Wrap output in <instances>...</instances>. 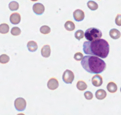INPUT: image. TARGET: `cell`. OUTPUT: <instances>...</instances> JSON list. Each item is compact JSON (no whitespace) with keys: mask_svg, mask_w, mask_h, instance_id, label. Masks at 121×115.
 Instances as JSON below:
<instances>
[{"mask_svg":"<svg viewBox=\"0 0 121 115\" xmlns=\"http://www.w3.org/2000/svg\"><path fill=\"white\" fill-rule=\"evenodd\" d=\"M102 36V33L99 28L91 27L87 28L85 33V37L88 41H93L99 40Z\"/></svg>","mask_w":121,"mask_h":115,"instance_id":"obj_3","label":"cell"},{"mask_svg":"<svg viewBox=\"0 0 121 115\" xmlns=\"http://www.w3.org/2000/svg\"><path fill=\"white\" fill-rule=\"evenodd\" d=\"M84 96L87 100H92L93 97V95L91 91H86L84 93Z\"/></svg>","mask_w":121,"mask_h":115,"instance_id":"obj_26","label":"cell"},{"mask_svg":"<svg viewBox=\"0 0 121 115\" xmlns=\"http://www.w3.org/2000/svg\"><path fill=\"white\" fill-rule=\"evenodd\" d=\"M77 88L80 91H84L86 89H87V85L85 81L82 80H79L78 81V82L76 84Z\"/></svg>","mask_w":121,"mask_h":115,"instance_id":"obj_17","label":"cell"},{"mask_svg":"<svg viewBox=\"0 0 121 115\" xmlns=\"http://www.w3.org/2000/svg\"><path fill=\"white\" fill-rule=\"evenodd\" d=\"M120 90H121V89H120Z\"/></svg>","mask_w":121,"mask_h":115,"instance_id":"obj_29","label":"cell"},{"mask_svg":"<svg viewBox=\"0 0 121 115\" xmlns=\"http://www.w3.org/2000/svg\"><path fill=\"white\" fill-rule=\"evenodd\" d=\"M17 115H25L24 113H19V114H18Z\"/></svg>","mask_w":121,"mask_h":115,"instance_id":"obj_28","label":"cell"},{"mask_svg":"<svg viewBox=\"0 0 121 115\" xmlns=\"http://www.w3.org/2000/svg\"><path fill=\"white\" fill-rule=\"evenodd\" d=\"M41 53L44 58H48L51 54V49L50 45H45L43 46L41 50Z\"/></svg>","mask_w":121,"mask_h":115,"instance_id":"obj_11","label":"cell"},{"mask_svg":"<svg viewBox=\"0 0 121 115\" xmlns=\"http://www.w3.org/2000/svg\"><path fill=\"white\" fill-rule=\"evenodd\" d=\"M92 83L95 87H100L103 84V78L99 74H96L92 77Z\"/></svg>","mask_w":121,"mask_h":115,"instance_id":"obj_9","label":"cell"},{"mask_svg":"<svg viewBox=\"0 0 121 115\" xmlns=\"http://www.w3.org/2000/svg\"><path fill=\"white\" fill-rule=\"evenodd\" d=\"M107 90H108L109 92H111V93H114V92H117V90H118V87L117 85L114 83V82L111 81L108 84Z\"/></svg>","mask_w":121,"mask_h":115,"instance_id":"obj_15","label":"cell"},{"mask_svg":"<svg viewBox=\"0 0 121 115\" xmlns=\"http://www.w3.org/2000/svg\"><path fill=\"white\" fill-rule=\"evenodd\" d=\"M9 57L6 54H2L0 56V63L2 64H5L9 61Z\"/></svg>","mask_w":121,"mask_h":115,"instance_id":"obj_23","label":"cell"},{"mask_svg":"<svg viewBox=\"0 0 121 115\" xmlns=\"http://www.w3.org/2000/svg\"><path fill=\"white\" fill-rule=\"evenodd\" d=\"M81 65L85 71L91 74H99L105 70L106 64L101 58L95 56H85L81 61Z\"/></svg>","mask_w":121,"mask_h":115,"instance_id":"obj_2","label":"cell"},{"mask_svg":"<svg viewBox=\"0 0 121 115\" xmlns=\"http://www.w3.org/2000/svg\"><path fill=\"white\" fill-rule=\"evenodd\" d=\"M33 10L37 15H41L45 11V7L41 3H35L33 6Z\"/></svg>","mask_w":121,"mask_h":115,"instance_id":"obj_6","label":"cell"},{"mask_svg":"<svg viewBox=\"0 0 121 115\" xmlns=\"http://www.w3.org/2000/svg\"><path fill=\"white\" fill-rule=\"evenodd\" d=\"M26 106H27V102L26 100L22 97L17 98L14 101V107L18 111H24L26 109Z\"/></svg>","mask_w":121,"mask_h":115,"instance_id":"obj_4","label":"cell"},{"mask_svg":"<svg viewBox=\"0 0 121 115\" xmlns=\"http://www.w3.org/2000/svg\"><path fill=\"white\" fill-rule=\"evenodd\" d=\"M115 23L117 26H121V14H119L115 18Z\"/></svg>","mask_w":121,"mask_h":115,"instance_id":"obj_27","label":"cell"},{"mask_svg":"<svg viewBox=\"0 0 121 115\" xmlns=\"http://www.w3.org/2000/svg\"><path fill=\"white\" fill-rule=\"evenodd\" d=\"M73 17H74V20L78 22L83 21L85 18V13L82 9H76L73 12Z\"/></svg>","mask_w":121,"mask_h":115,"instance_id":"obj_7","label":"cell"},{"mask_svg":"<svg viewBox=\"0 0 121 115\" xmlns=\"http://www.w3.org/2000/svg\"><path fill=\"white\" fill-rule=\"evenodd\" d=\"M9 8L11 11H17L19 8V4L16 1H11L9 4Z\"/></svg>","mask_w":121,"mask_h":115,"instance_id":"obj_20","label":"cell"},{"mask_svg":"<svg viewBox=\"0 0 121 115\" xmlns=\"http://www.w3.org/2000/svg\"><path fill=\"white\" fill-rule=\"evenodd\" d=\"M9 20L13 24H18L21 21V15L18 13H13L9 17Z\"/></svg>","mask_w":121,"mask_h":115,"instance_id":"obj_10","label":"cell"},{"mask_svg":"<svg viewBox=\"0 0 121 115\" xmlns=\"http://www.w3.org/2000/svg\"><path fill=\"white\" fill-rule=\"evenodd\" d=\"M40 32L43 34H49L51 32V28L49 26L45 25V26H43L40 27Z\"/></svg>","mask_w":121,"mask_h":115,"instance_id":"obj_22","label":"cell"},{"mask_svg":"<svg viewBox=\"0 0 121 115\" xmlns=\"http://www.w3.org/2000/svg\"><path fill=\"white\" fill-rule=\"evenodd\" d=\"M109 36L112 39L117 40L120 38L121 36V32L117 28H112L109 32Z\"/></svg>","mask_w":121,"mask_h":115,"instance_id":"obj_12","label":"cell"},{"mask_svg":"<svg viewBox=\"0 0 121 115\" xmlns=\"http://www.w3.org/2000/svg\"><path fill=\"white\" fill-rule=\"evenodd\" d=\"M87 5L92 11H95L98 8V4L93 1H89L87 3Z\"/></svg>","mask_w":121,"mask_h":115,"instance_id":"obj_19","label":"cell"},{"mask_svg":"<svg viewBox=\"0 0 121 115\" xmlns=\"http://www.w3.org/2000/svg\"><path fill=\"white\" fill-rule=\"evenodd\" d=\"M62 78L66 84H72L74 79V74L70 70L66 69L63 74Z\"/></svg>","mask_w":121,"mask_h":115,"instance_id":"obj_5","label":"cell"},{"mask_svg":"<svg viewBox=\"0 0 121 115\" xmlns=\"http://www.w3.org/2000/svg\"><path fill=\"white\" fill-rule=\"evenodd\" d=\"M9 27L7 23H2L0 24V33L1 34H7L8 33Z\"/></svg>","mask_w":121,"mask_h":115,"instance_id":"obj_18","label":"cell"},{"mask_svg":"<svg viewBox=\"0 0 121 115\" xmlns=\"http://www.w3.org/2000/svg\"><path fill=\"white\" fill-rule=\"evenodd\" d=\"M74 37L78 40H80L85 37V33L82 30H78L74 33Z\"/></svg>","mask_w":121,"mask_h":115,"instance_id":"obj_21","label":"cell"},{"mask_svg":"<svg viewBox=\"0 0 121 115\" xmlns=\"http://www.w3.org/2000/svg\"><path fill=\"white\" fill-rule=\"evenodd\" d=\"M21 29L19 28L18 27H14L11 28V33L12 35L14 36H18L21 34Z\"/></svg>","mask_w":121,"mask_h":115,"instance_id":"obj_24","label":"cell"},{"mask_svg":"<svg viewBox=\"0 0 121 115\" xmlns=\"http://www.w3.org/2000/svg\"><path fill=\"white\" fill-rule=\"evenodd\" d=\"M27 48L30 52H35L38 49L37 43L35 41L30 40L27 44Z\"/></svg>","mask_w":121,"mask_h":115,"instance_id":"obj_14","label":"cell"},{"mask_svg":"<svg viewBox=\"0 0 121 115\" xmlns=\"http://www.w3.org/2000/svg\"><path fill=\"white\" fill-rule=\"evenodd\" d=\"M83 58V55L81 52H77L74 55V59L77 61H80V60L82 61Z\"/></svg>","mask_w":121,"mask_h":115,"instance_id":"obj_25","label":"cell"},{"mask_svg":"<svg viewBox=\"0 0 121 115\" xmlns=\"http://www.w3.org/2000/svg\"><path fill=\"white\" fill-rule=\"evenodd\" d=\"M59 81L56 78H51L47 82V87L51 90H54L59 87Z\"/></svg>","mask_w":121,"mask_h":115,"instance_id":"obj_8","label":"cell"},{"mask_svg":"<svg viewBox=\"0 0 121 115\" xmlns=\"http://www.w3.org/2000/svg\"><path fill=\"white\" fill-rule=\"evenodd\" d=\"M106 96H107V93H106V91L103 89H99V90H97L95 93V96L96 98L100 100H104V98H106Z\"/></svg>","mask_w":121,"mask_h":115,"instance_id":"obj_13","label":"cell"},{"mask_svg":"<svg viewBox=\"0 0 121 115\" xmlns=\"http://www.w3.org/2000/svg\"><path fill=\"white\" fill-rule=\"evenodd\" d=\"M65 27L67 30L72 32V31H73L75 29V24H74L73 21L68 20V21L65 23Z\"/></svg>","mask_w":121,"mask_h":115,"instance_id":"obj_16","label":"cell"},{"mask_svg":"<svg viewBox=\"0 0 121 115\" xmlns=\"http://www.w3.org/2000/svg\"><path fill=\"white\" fill-rule=\"evenodd\" d=\"M109 49L108 42L103 39L93 41H85L83 45V51L85 54L103 59L108 56Z\"/></svg>","mask_w":121,"mask_h":115,"instance_id":"obj_1","label":"cell"}]
</instances>
